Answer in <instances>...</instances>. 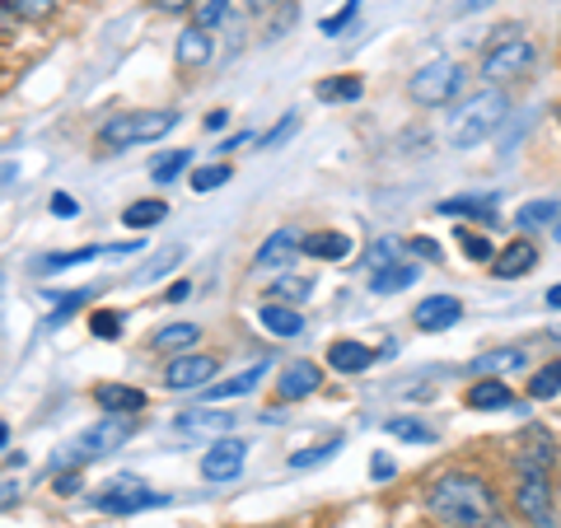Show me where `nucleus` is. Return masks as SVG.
I'll return each instance as SVG.
<instances>
[{
    "label": "nucleus",
    "mask_w": 561,
    "mask_h": 528,
    "mask_svg": "<svg viewBox=\"0 0 561 528\" xmlns=\"http://www.w3.org/2000/svg\"><path fill=\"white\" fill-rule=\"evenodd\" d=\"M117 332H122V313H113V309H99V313H94V337L108 342V337H117Z\"/></svg>",
    "instance_id": "41"
},
{
    "label": "nucleus",
    "mask_w": 561,
    "mask_h": 528,
    "mask_svg": "<svg viewBox=\"0 0 561 528\" xmlns=\"http://www.w3.org/2000/svg\"><path fill=\"white\" fill-rule=\"evenodd\" d=\"M552 459H557L552 439H548V435H538V431H529V439H524V449L515 454V468H542V472H548V468H552Z\"/></svg>",
    "instance_id": "24"
},
{
    "label": "nucleus",
    "mask_w": 561,
    "mask_h": 528,
    "mask_svg": "<svg viewBox=\"0 0 561 528\" xmlns=\"http://www.w3.org/2000/svg\"><path fill=\"white\" fill-rule=\"evenodd\" d=\"M412 253H421V257H440V243H435V239H412Z\"/></svg>",
    "instance_id": "48"
},
{
    "label": "nucleus",
    "mask_w": 561,
    "mask_h": 528,
    "mask_svg": "<svg viewBox=\"0 0 561 528\" xmlns=\"http://www.w3.org/2000/svg\"><path fill=\"white\" fill-rule=\"evenodd\" d=\"M5 439H10V426H5V421H0V445H5Z\"/></svg>",
    "instance_id": "57"
},
{
    "label": "nucleus",
    "mask_w": 561,
    "mask_h": 528,
    "mask_svg": "<svg viewBox=\"0 0 561 528\" xmlns=\"http://www.w3.org/2000/svg\"><path fill=\"white\" fill-rule=\"evenodd\" d=\"M187 295H192V286H187V280H179V286H173L164 299H169V305H179V299H187Z\"/></svg>",
    "instance_id": "52"
},
{
    "label": "nucleus",
    "mask_w": 561,
    "mask_h": 528,
    "mask_svg": "<svg viewBox=\"0 0 561 528\" xmlns=\"http://www.w3.org/2000/svg\"><path fill=\"white\" fill-rule=\"evenodd\" d=\"M187 164H192V150H173V154H164V160L150 169V179H154V183H173Z\"/></svg>",
    "instance_id": "33"
},
{
    "label": "nucleus",
    "mask_w": 561,
    "mask_h": 528,
    "mask_svg": "<svg viewBox=\"0 0 561 528\" xmlns=\"http://www.w3.org/2000/svg\"><path fill=\"white\" fill-rule=\"evenodd\" d=\"M459 90H463V66H454V61L421 66L412 76V84H408L412 103H421V108H440V103H449Z\"/></svg>",
    "instance_id": "5"
},
{
    "label": "nucleus",
    "mask_w": 561,
    "mask_h": 528,
    "mask_svg": "<svg viewBox=\"0 0 561 528\" xmlns=\"http://www.w3.org/2000/svg\"><path fill=\"white\" fill-rule=\"evenodd\" d=\"M154 5L169 10V14H179V10H187V5H192V0H154Z\"/></svg>",
    "instance_id": "53"
},
{
    "label": "nucleus",
    "mask_w": 561,
    "mask_h": 528,
    "mask_svg": "<svg viewBox=\"0 0 561 528\" xmlns=\"http://www.w3.org/2000/svg\"><path fill=\"white\" fill-rule=\"evenodd\" d=\"M445 216H472V220H491L496 216V197H449L440 202Z\"/></svg>",
    "instance_id": "30"
},
{
    "label": "nucleus",
    "mask_w": 561,
    "mask_h": 528,
    "mask_svg": "<svg viewBox=\"0 0 561 528\" xmlns=\"http://www.w3.org/2000/svg\"><path fill=\"white\" fill-rule=\"evenodd\" d=\"M515 509L529 524H552V482L542 468H519V486H515Z\"/></svg>",
    "instance_id": "7"
},
{
    "label": "nucleus",
    "mask_w": 561,
    "mask_h": 528,
    "mask_svg": "<svg viewBox=\"0 0 561 528\" xmlns=\"http://www.w3.org/2000/svg\"><path fill=\"white\" fill-rule=\"evenodd\" d=\"M197 337H202L197 323H169V328L154 332V346H160V351H192V346H197Z\"/></svg>",
    "instance_id": "27"
},
{
    "label": "nucleus",
    "mask_w": 561,
    "mask_h": 528,
    "mask_svg": "<svg viewBox=\"0 0 561 528\" xmlns=\"http://www.w3.org/2000/svg\"><path fill=\"white\" fill-rule=\"evenodd\" d=\"M524 360H529V351H524V346H501V351H486V356L472 360L468 375H482V379L515 375V369H524Z\"/></svg>",
    "instance_id": "15"
},
{
    "label": "nucleus",
    "mask_w": 561,
    "mask_h": 528,
    "mask_svg": "<svg viewBox=\"0 0 561 528\" xmlns=\"http://www.w3.org/2000/svg\"><path fill=\"white\" fill-rule=\"evenodd\" d=\"M548 305H552V309H561V286H552V290H548Z\"/></svg>",
    "instance_id": "55"
},
{
    "label": "nucleus",
    "mask_w": 561,
    "mask_h": 528,
    "mask_svg": "<svg viewBox=\"0 0 561 528\" xmlns=\"http://www.w3.org/2000/svg\"><path fill=\"white\" fill-rule=\"evenodd\" d=\"M295 127H300V117H295V113H290L286 122H276V127H272L267 136H262V140H257V146H262V150H276V146H280V140H286V136H290Z\"/></svg>",
    "instance_id": "43"
},
{
    "label": "nucleus",
    "mask_w": 561,
    "mask_h": 528,
    "mask_svg": "<svg viewBox=\"0 0 561 528\" xmlns=\"http://www.w3.org/2000/svg\"><path fill=\"white\" fill-rule=\"evenodd\" d=\"M57 299H61V305H57V313H51V319H57V323H61V319H66V313H76V309L84 305V299H90V290H70V295H57Z\"/></svg>",
    "instance_id": "46"
},
{
    "label": "nucleus",
    "mask_w": 561,
    "mask_h": 528,
    "mask_svg": "<svg viewBox=\"0 0 561 528\" xmlns=\"http://www.w3.org/2000/svg\"><path fill=\"white\" fill-rule=\"evenodd\" d=\"M234 421H239V412L192 408V412L179 416V431H183V435H225V431H234Z\"/></svg>",
    "instance_id": "14"
},
{
    "label": "nucleus",
    "mask_w": 561,
    "mask_h": 528,
    "mask_svg": "<svg viewBox=\"0 0 561 528\" xmlns=\"http://www.w3.org/2000/svg\"><path fill=\"white\" fill-rule=\"evenodd\" d=\"M136 435V421L131 416H103L99 426H90L84 431L76 445H66V454H57L51 459V468H70V463H84V459H99V454H113V449H122L127 439Z\"/></svg>",
    "instance_id": "4"
},
{
    "label": "nucleus",
    "mask_w": 561,
    "mask_h": 528,
    "mask_svg": "<svg viewBox=\"0 0 561 528\" xmlns=\"http://www.w3.org/2000/svg\"><path fill=\"white\" fill-rule=\"evenodd\" d=\"M412 280H416V267H408V262H402V267H393V262H389V267H379V272H375L370 286H375L379 295H393V290H408Z\"/></svg>",
    "instance_id": "31"
},
{
    "label": "nucleus",
    "mask_w": 561,
    "mask_h": 528,
    "mask_svg": "<svg viewBox=\"0 0 561 528\" xmlns=\"http://www.w3.org/2000/svg\"><path fill=\"white\" fill-rule=\"evenodd\" d=\"M210 51H216V43H210V28L192 24L179 33V47H173V57H179V66H206Z\"/></svg>",
    "instance_id": "19"
},
{
    "label": "nucleus",
    "mask_w": 561,
    "mask_h": 528,
    "mask_svg": "<svg viewBox=\"0 0 561 528\" xmlns=\"http://www.w3.org/2000/svg\"><path fill=\"white\" fill-rule=\"evenodd\" d=\"M305 295H309V280H300V276H286L272 286V299H305Z\"/></svg>",
    "instance_id": "42"
},
{
    "label": "nucleus",
    "mask_w": 561,
    "mask_h": 528,
    "mask_svg": "<svg viewBox=\"0 0 561 528\" xmlns=\"http://www.w3.org/2000/svg\"><path fill=\"white\" fill-rule=\"evenodd\" d=\"M94 398H99V408H103V412H113V416H127V412H140V408H146V393H140V389H127V383H99Z\"/></svg>",
    "instance_id": "20"
},
{
    "label": "nucleus",
    "mask_w": 561,
    "mask_h": 528,
    "mask_svg": "<svg viewBox=\"0 0 561 528\" xmlns=\"http://www.w3.org/2000/svg\"><path fill=\"white\" fill-rule=\"evenodd\" d=\"M398 253V243L393 239H379L375 243V249L370 253H365V267H370V272H379V267H389V257Z\"/></svg>",
    "instance_id": "44"
},
{
    "label": "nucleus",
    "mask_w": 561,
    "mask_h": 528,
    "mask_svg": "<svg viewBox=\"0 0 561 528\" xmlns=\"http://www.w3.org/2000/svg\"><path fill=\"white\" fill-rule=\"evenodd\" d=\"M534 262H538V249L529 239H515V243H505V253H496V272L501 280H519V276H529L534 272Z\"/></svg>",
    "instance_id": "16"
},
{
    "label": "nucleus",
    "mask_w": 561,
    "mask_h": 528,
    "mask_svg": "<svg viewBox=\"0 0 561 528\" xmlns=\"http://www.w3.org/2000/svg\"><path fill=\"white\" fill-rule=\"evenodd\" d=\"M230 0H202V5H197V24L202 28H216V24H225V20H230Z\"/></svg>",
    "instance_id": "37"
},
{
    "label": "nucleus",
    "mask_w": 561,
    "mask_h": 528,
    "mask_svg": "<svg viewBox=\"0 0 561 528\" xmlns=\"http://www.w3.org/2000/svg\"><path fill=\"white\" fill-rule=\"evenodd\" d=\"M505 113H511V103H505V94L496 90H482V94H472L459 113L449 117V146L454 150H472V146H482V140L491 136L505 122Z\"/></svg>",
    "instance_id": "2"
},
{
    "label": "nucleus",
    "mask_w": 561,
    "mask_h": 528,
    "mask_svg": "<svg viewBox=\"0 0 561 528\" xmlns=\"http://www.w3.org/2000/svg\"><path fill=\"white\" fill-rule=\"evenodd\" d=\"M360 90H365L360 76H332V80H323L313 94H319L323 103H356V99H360Z\"/></svg>",
    "instance_id": "28"
},
{
    "label": "nucleus",
    "mask_w": 561,
    "mask_h": 528,
    "mask_svg": "<svg viewBox=\"0 0 561 528\" xmlns=\"http://www.w3.org/2000/svg\"><path fill=\"white\" fill-rule=\"evenodd\" d=\"M319 383H323L319 365H313V360H295L290 369H280L276 393H280V402H295V398H309L313 389H319Z\"/></svg>",
    "instance_id": "12"
},
{
    "label": "nucleus",
    "mask_w": 561,
    "mask_h": 528,
    "mask_svg": "<svg viewBox=\"0 0 561 528\" xmlns=\"http://www.w3.org/2000/svg\"><path fill=\"white\" fill-rule=\"evenodd\" d=\"M328 365L342 369V375H360V369L375 365V351L360 346V342H332L328 346Z\"/></svg>",
    "instance_id": "22"
},
{
    "label": "nucleus",
    "mask_w": 561,
    "mask_h": 528,
    "mask_svg": "<svg viewBox=\"0 0 561 528\" xmlns=\"http://www.w3.org/2000/svg\"><path fill=\"white\" fill-rule=\"evenodd\" d=\"M389 472H393V463L379 454V459H375V478H389Z\"/></svg>",
    "instance_id": "54"
},
{
    "label": "nucleus",
    "mask_w": 561,
    "mask_h": 528,
    "mask_svg": "<svg viewBox=\"0 0 561 528\" xmlns=\"http://www.w3.org/2000/svg\"><path fill=\"white\" fill-rule=\"evenodd\" d=\"M179 257H183V249H169V253H160V262H150L146 272H140L136 280H150V276H164L169 267H179Z\"/></svg>",
    "instance_id": "45"
},
{
    "label": "nucleus",
    "mask_w": 561,
    "mask_h": 528,
    "mask_svg": "<svg viewBox=\"0 0 561 528\" xmlns=\"http://www.w3.org/2000/svg\"><path fill=\"white\" fill-rule=\"evenodd\" d=\"M262 5H272V0H262Z\"/></svg>",
    "instance_id": "59"
},
{
    "label": "nucleus",
    "mask_w": 561,
    "mask_h": 528,
    "mask_svg": "<svg viewBox=\"0 0 561 528\" xmlns=\"http://www.w3.org/2000/svg\"><path fill=\"white\" fill-rule=\"evenodd\" d=\"M169 216V206L164 202H131L127 210H122V225H131V230H150V225H160Z\"/></svg>",
    "instance_id": "29"
},
{
    "label": "nucleus",
    "mask_w": 561,
    "mask_h": 528,
    "mask_svg": "<svg viewBox=\"0 0 561 528\" xmlns=\"http://www.w3.org/2000/svg\"><path fill=\"white\" fill-rule=\"evenodd\" d=\"M225 127H230V113H225V108L206 113V131H225Z\"/></svg>",
    "instance_id": "49"
},
{
    "label": "nucleus",
    "mask_w": 561,
    "mask_h": 528,
    "mask_svg": "<svg viewBox=\"0 0 561 528\" xmlns=\"http://www.w3.org/2000/svg\"><path fill=\"white\" fill-rule=\"evenodd\" d=\"M14 24H20V14H14V10L5 5V0H0V33H10Z\"/></svg>",
    "instance_id": "51"
},
{
    "label": "nucleus",
    "mask_w": 561,
    "mask_h": 528,
    "mask_svg": "<svg viewBox=\"0 0 561 528\" xmlns=\"http://www.w3.org/2000/svg\"><path fill=\"white\" fill-rule=\"evenodd\" d=\"M243 459H249V445H243V439H220V445L206 449L202 478L206 482H234L243 472Z\"/></svg>",
    "instance_id": "10"
},
{
    "label": "nucleus",
    "mask_w": 561,
    "mask_h": 528,
    "mask_svg": "<svg viewBox=\"0 0 561 528\" xmlns=\"http://www.w3.org/2000/svg\"><path fill=\"white\" fill-rule=\"evenodd\" d=\"M305 249V239H300V230H276V234H267V243L257 249V257H253V267H286V262H295V253Z\"/></svg>",
    "instance_id": "13"
},
{
    "label": "nucleus",
    "mask_w": 561,
    "mask_h": 528,
    "mask_svg": "<svg viewBox=\"0 0 561 528\" xmlns=\"http://www.w3.org/2000/svg\"><path fill=\"white\" fill-rule=\"evenodd\" d=\"M548 337H552V342H561V328H552V332H548Z\"/></svg>",
    "instance_id": "58"
},
{
    "label": "nucleus",
    "mask_w": 561,
    "mask_h": 528,
    "mask_svg": "<svg viewBox=\"0 0 561 528\" xmlns=\"http://www.w3.org/2000/svg\"><path fill=\"white\" fill-rule=\"evenodd\" d=\"M356 14H360V0H346V5L332 14V20H323V33H328V38H337V33H342L351 20H356Z\"/></svg>",
    "instance_id": "39"
},
{
    "label": "nucleus",
    "mask_w": 561,
    "mask_h": 528,
    "mask_svg": "<svg viewBox=\"0 0 561 528\" xmlns=\"http://www.w3.org/2000/svg\"><path fill=\"white\" fill-rule=\"evenodd\" d=\"M416 328H426V332H445V328H454L463 319V305L454 295H431V299H421L416 305Z\"/></svg>",
    "instance_id": "11"
},
{
    "label": "nucleus",
    "mask_w": 561,
    "mask_h": 528,
    "mask_svg": "<svg viewBox=\"0 0 561 528\" xmlns=\"http://www.w3.org/2000/svg\"><path fill=\"white\" fill-rule=\"evenodd\" d=\"M210 375H216V356H202V351H192V356L169 360V369H164V389H173V393L206 389Z\"/></svg>",
    "instance_id": "9"
},
{
    "label": "nucleus",
    "mask_w": 561,
    "mask_h": 528,
    "mask_svg": "<svg viewBox=\"0 0 561 528\" xmlns=\"http://www.w3.org/2000/svg\"><path fill=\"white\" fill-rule=\"evenodd\" d=\"M94 505H99V509H108V515H136V509L164 505V496L146 491V482H136V478H113V482L94 496Z\"/></svg>",
    "instance_id": "8"
},
{
    "label": "nucleus",
    "mask_w": 561,
    "mask_h": 528,
    "mask_svg": "<svg viewBox=\"0 0 561 528\" xmlns=\"http://www.w3.org/2000/svg\"><path fill=\"white\" fill-rule=\"evenodd\" d=\"M103 253H136V243H94V249H76V253H47L33 262V272H66V267H76V262H90Z\"/></svg>",
    "instance_id": "17"
},
{
    "label": "nucleus",
    "mask_w": 561,
    "mask_h": 528,
    "mask_svg": "<svg viewBox=\"0 0 561 528\" xmlns=\"http://www.w3.org/2000/svg\"><path fill=\"white\" fill-rule=\"evenodd\" d=\"M557 220V202L552 197H538V202H524L519 210H515V225L524 234H534V230H542V225H552Z\"/></svg>",
    "instance_id": "25"
},
{
    "label": "nucleus",
    "mask_w": 561,
    "mask_h": 528,
    "mask_svg": "<svg viewBox=\"0 0 561 528\" xmlns=\"http://www.w3.org/2000/svg\"><path fill=\"white\" fill-rule=\"evenodd\" d=\"M538 61V51L534 43H524V38H505L486 51V61H482V76L496 84V80H519V76H529Z\"/></svg>",
    "instance_id": "6"
},
{
    "label": "nucleus",
    "mask_w": 561,
    "mask_h": 528,
    "mask_svg": "<svg viewBox=\"0 0 561 528\" xmlns=\"http://www.w3.org/2000/svg\"><path fill=\"white\" fill-rule=\"evenodd\" d=\"M389 435L412 439V445H431V426H421L416 416H393V421H389Z\"/></svg>",
    "instance_id": "34"
},
{
    "label": "nucleus",
    "mask_w": 561,
    "mask_h": 528,
    "mask_svg": "<svg viewBox=\"0 0 561 528\" xmlns=\"http://www.w3.org/2000/svg\"><path fill=\"white\" fill-rule=\"evenodd\" d=\"M342 449V439H328V445H313V449H300L290 459V468H309V463H323V459H332V454Z\"/></svg>",
    "instance_id": "38"
},
{
    "label": "nucleus",
    "mask_w": 561,
    "mask_h": 528,
    "mask_svg": "<svg viewBox=\"0 0 561 528\" xmlns=\"http://www.w3.org/2000/svg\"><path fill=\"white\" fill-rule=\"evenodd\" d=\"M230 179H234L230 164H206V169L192 173V187H197V192H216L220 183H230Z\"/></svg>",
    "instance_id": "35"
},
{
    "label": "nucleus",
    "mask_w": 561,
    "mask_h": 528,
    "mask_svg": "<svg viewBox=\"0 0 561 528\" xmlns=\"http://www.w3.org/2000/svg\"><path fill=\"white\" fill-rule=\"evenodd\" d=\"M76 210H80V206H76V197H66V192H57V197H51V216H66V220H70Z\"/></svg>",
    "instance_id": "47"
},
{
    "label": "nucleus",
    "mask_w": 561,
    "mask_h": 528,
    "mask_svg": "<svg viewBox=\"0 0 561 528\" xmlns=\"http://www.w3.org/2000/svg\"><path fill=\"white\" fill-rule=\"evenodd\" d=\"M454 239H459V249H463L468 257H478V262H486V257H496V253H491V243H486L482 234H472V230H468V225H459V230H454Z\"/></svg>",
    "instance_id": "36"
},
{
    "label": "nucleus",
    "mask_w": 561,
    "mask_h": 528,
    "mask_svg": "<svg viewBox=\"0 0 561 528\" xmlns=\"http://www.w3.org/2000/svg\"><path fill=\"white\" fill-rule=\"evenodd\" d=\"M305 249L319 257V262H342V257L351 253V239L337 234V230H328V234H309V239H305Z\"/></svg>",
    "instance_id": "26"
},
{
    "label": "nucleus",
    "mask_w": 561,
    "mask_h": 528,
    "mask_svg": "<svg viewBox=\"0 0 561 528\" xmlns=\"http://www.w3.org/2000/svg\"><path fill=\"white\" fill-rule=\"evenodd\" d=\"M426 505L449 528H501V501L491 496L482 478H468V472H449V478L431 482Z\"/></svg>",
    "instance_id": "1"
},
{
    "label": "nucleus",
    "mask_w": 561,
    "mask_h": 528,
    "mask_svg": "<svg viewBox=\"0 0 561 528\" xmlns=\"http://www.w3.org/2000/svg\"><path fill=\"white\" fill-rule=\"evenodd\" d=\"M561 393V360H552V365H542L538 375L529 379V398H557Z\"/></svg>",
    "instance_id": "32"
},
{
    "label": "nucleus",
    "mask_w": 561,
    "mask_h": 528,
    "mask_svg": "<svg viewBox=\"0 0 561 528\" xmlns=\"http://www.w3.org/2000/svg\"><path fill=\"white\" fill-rule=\"evenodd\" d=\"M57 491H61V496H76V491H80V478H76V472H61V478H57Z\"/></svg>",
    "instance_id": "50"
},
{
    "label": "nucleus",
    "mask_w": 561,
    "mask_h": 528,
    "mask_svg": "<svg viewBox=\"0 0 561 528\" xmlns=\"http://www.w3.org/2000/svg\"><path fill=\"white\" fill-rule=\"evenodd\" d=\"M491 0H463V10H486Z\"/></svg>",
    "instance_id": "56"
},
{
    "label": "nucleus",
    "mask_w": 561,
    "mask_h": 528,
    "mask_svg": "<svg viewBox=\"0 0 561 528\" xmlns=\"http://www.w3.org/2000/svg\"><path fill=\"white\" fill-rule=\"evenodd\" d=\"M262 375H267V365H253V369H243V375H234V379H216V383H206V398H210V402L249 398L257 383H262Z\"/></svg>",
    "instance_id": "21"
},
{
    "label": "nucleus",
    "mask_w": 561,
    "mask_h": 528,
    "mask_svg": "<svg viewBox=\"0 0 561 528\" xmlns=\"http://www.w3.org/2000/svg\"><path fill=\"white\" fill-rule=\"evenodd\" d=\"M257 319H262V328H267L272 337H300L305 332V319L295 309H286V305H262Z\"/></svg>",
    "instance_id": "23"
},
{
    "label": "nucleus",
    "mask_w": 561,
    "mask_h": 528,
    "mask_svg": "<svg viewBox=\"0 0 561 528\" xmlns=\"http://www.w3.org/2000/svg\"><path fill=\"white\" fill-rule=\"evenodd\" d=\"M179 127V113H117L99 127V140L113 150H127V146H146V140H160Z\"/></svg>",
    "instance_id": "3"
},
{
    "label": "nucleus",
    "mask_w": 561,
    "mask_h": 528,
    "mask_svg": "<svg viewBox=\"0 0 561 528\" xmlns=\"http://www.w3.org/2000/svg\"><path fill=\"white\" fill-rule=\"evenodd\" d=\"M5 5H10L14 14H20V20H43V14H47L51 5H57V0H5Z\"/></svg>",
    "instance_id": "40"
},
{
    "label": "nucleus",
    "mask_w": 561,
    "mask_h": 528,
    "mask_svg": "<svg viewBox=\"0 0 561 528\" xmlns=\"http://www.w3.org/2000/svg\"><path fill=\"white\" fill-rule=\"evenodd\" d=\"M468 408L472 412H501V408H515V393L505 379H478L468 389Z\"/></svg>",
    "instance_id": "18"
}]
</instances>
